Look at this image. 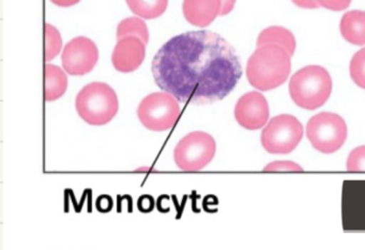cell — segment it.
Masks as SVG:
<instances>
[{"label":"cell","instance_id":"9c48e42d","mask_svg":"<svg viewBox=\"0 0 365 250\" xmlns=\"http://www.w3.org/2000/svg\"><path fill=\"white\" fill-rule=\"evenodd\" d=\"M99 49L91 38L78 36L72 38L63 51L61 61L63 70L73 76L88 74L97 66Z\"/></svg>","mask_w":365,"mask_h":250},{"label":"cell","instance_id":"484cf974","mask_svg":"<svg viewBox=\"0 0 365 250\" xmlns=\"http://www.w3.org/2000/svg\"><path fill=\"white\" fill-rule=\"evenodd\" d=\"M235 4H236V0H222V16H223V15H227L228 13L232 12V9H234Z\"/></svg>","mask_w":365,"mask_h":250},{"label":"cell","instance_id":"8fae6325","mask_svg":"<svg viewBox=\"0 0 365 250\" xmlns=\"http://www.w3.org/2000/svg\"><path fill=\"white\" fill-rule=\"evenodd\" d=\"M146 56V44L136 36L120 38L115 46L112 63L118 72L131 73L138 70Z\"/></svg>","mask_w":365,"mask_h":250},{"label":"cell","instance_id":"7402d4cb","mask_svg":"<svg viewBox=\"0 0 365 250\" xmlns=\"http://www.w3.org/2000/svg\"><path fill=\"white\" fill-rule=\"evenodd\" d=\"M318 4L322 8L331 11L346 10L351 4V0H317Z\"/></svg>","mask_w":365,"mask_h":250},{"label":"cell","instance_id":"44dd1931","mask_svg":"<svg viewBox=\"0 0 365 250\" xmlns=\"http://www.w3.org/2000/svg\"><path fill=\"white\" fill-rule=\"evenodd\" d=\"M264 171L270 172H302L303 168L300 165L290 160H279L272 162L264 167Z\"/></svg>","mask_w":365,"mask_h":250},{"label":"cell","instance_id":"30bf717a","mask_svg":"<svg viewBox=\"0 0 365 250\" xmlns=\"http://www.w3.org/2000/svg\"><path fill=\"white\" fill-rule=\"evenodd\" d=\"M270 109L266 98L252 91L241 96L235 106V118L245 130H256L268 123Z\"/></svg>","mask_w":365,"mask_h":250},{"label":"cell","instance_id":"603a6c76","mask_svg":"<svg viewBox=\"0 0 365 250\" xmlns=\"http://www.w3.org/2000/svg\"><path fill=\"white\" fill-rule=\"evenodd\" d=\"M138 207L143 213H150L155 209V199L150 194H143L138 199Z\"/></svg>","mask_w":365,"mask_h":250},{"label":"cell","instance_id":"e0dca14e","mask_svg":"<svg viewBox=\"0 0 365 250\" xmlns=\"http://www.w3.org/2000/svg\"><path fill=\"white\" fill-rule=\"evenodd\" d=\"M125 36L140 38L145 44L149 42V31L146 23L140 17H128L118 24L117 27V40Z\"/></svg>","mask_w":365,"mask_h":250},{"label":"cell","instance_id":"5b68a950","mask_svg":"<svg viewBox=\"0 0 365 250\" xmlns=\"http://www.w3.org/2000/svg\"><path fill=\"white\" fill-rule=\"evenodd\" d=\"M179 115V100L168 92L149 94L138 105V120L144 127L153 132L170 130L176 124Z\"/></svg>","mask_w":365,"mask_h":250},{"label":"cell","instance_id":"3957f363","mask_svg":"<svg viewBox=\"0 0 365 250\" xmlns=\"http://www.w3.org/2000/svg\"><path fill=\"white\" fill-rule=\"evenodd\" d=\"M331 92L332 79L322 66H305L290 78V98L301 108L307 110L319 108L330 98Z\"/></svg>","mask_w":365,"mask_h":250},{"label":"cell","instance_id":"ba28073f","mask_svg":"<svg viewBox=\"0 0 365 250\" xmlns=\"http://www.w3.org/2000/svg\"><path fill=\"white\" fill-rule=\"evenodd\" d=\"M303 137V126L292 115L272 118L262 132V145L271 154H288L298 147Z\"/></svg>","mask_w":365,"mask_h":250},{"label":"cell","instance_id":"7c38bea8","mask_svg":"<svg viewBox=\"0 0 365 250\" xmlns=\"http://www.w3.org/2000/svg\"><path fill=\"white\" fill-rule=\"evenodd\" d=\"M182 11L191 25L205 28L221 15L222 0H183Z\"/></svg>","mask_w":365,"mask_h":250},{"label":"cell","instance_id":"5bb4252c","mask_svg":"<svg viewBox=\"0 0 365 250\" xmlns=\"http://www.w3.org/2000/svg\"><path fill=\"white\" fill-rule=\"evenodd\" d=\"M68 89V77L65 71L54 64L46 66V100L53 102L63 98Z\"/></svg>","mask_w":365,"mask_h":250},{"label":"cell","instance_id":"d6986e66","mask_svg":"<svg viewBox=\"0 0 365 250\" xmlns=\"http://www.w3.org/2000/svg\"><path fill=\"white\" fill-rule=\"evenodd\" d=\"M350 76L359 87L365 89V48L354 53L350 61Z\"/></svg>","mask_w":365,"mask_h":250},{"label":"cell","instance_id":"9a60e30c","mask_svg":"<svg viewBox=\"0 0 365 250\" xmlns=\"http://www.w3.org/2000/svg\"><path fill=\"white\" fill-rule=\"evenodd\" d=\"M267 44L279 45L284 47L290 56L294 55L297 46L294 34L289 30L279 26H272L260 32L257 38V46Z\"/></svg>","mask_w":365,"mask_h":250},{"label":"cell","instance_id":"4fadbf2b","mask_svg":"<svg viewBox=\"0 0 365 250\" xmlns=\"http://www.w3.org/2000/svg\"><path fill=\"white\" fill-rule=\"evenodd\" d=\"M341 36L347 42L354 45H365V12L349 11L343 15L339 24Z\"/></svg>","mask_w":365,"mask_h":250},{"label":"cell","instance_id":"d4e9b609","mask_svg":"<svg viewBox=\"0 0 365 250\" xmlns=\"http://www.w3.org/2000/svg\"><path fill=\"white\" fill-rule=\"evenodd\" d=\"M296 6L303 9H318L319 4L317 0H292Z\"/></svg>","mask_w":365,"mask_h":250},{"label":"cell","instance_id":"277c9868","mask_svg":"<svg viewBox=\"0 0 365 250\" xmlns=\"http://www.w3.org/2000/svg\"><path fill=\"white\" fill-rule=\"evenodd\" d=\"M78 115L89 125L110 123L119 110V100L115 90L106 83H88L76 98Z\"/></svg>","mask_w":365,"mask_h":250},{"label":"cell","instance_id":"ac0fdd59","mask_svg":"<svg viewBox=\"0 0 365 250\" xmlns=\"http://www.w3.org/2000/svg\"><path fill=\"white\" fill-rule=\"evenodd\" d=\"M63 48V38L56 27L46 24V61L56 58Z\"/></svg>","mask_w":365,"mask_h":250},{"label":"cell","instance_id":"6da1fadb","mask_svg":"<svg viewBox=\"0 0 365 250\" xmlns=\"http://www.w3.org/2000/svg\"><path fill=\"white\" fill-rule=\"evenodd\" d=\"M153 75L160 89L182 104L204 106L225 98L242 76L234 47L209 30L174 36L158 51Z\"/></svg>","mask_w":365,"mask_h":250},{"label":"cell","instance_id":"8992f818","mask_svg":"<svg viewBox=\"0 0 365 250\" xmlns=\"http://www.w3.org/2000/svg\"><path fill=\"white\" fill-rule=\"evenodd\" d=\"M217 152V142L206 132L185 135L174 150V160L180 170L195 172L208 166Z\"/></svg>","mask_w":365,"mask_h":250},{"label":"cell","instance_id":"7a4b0ae2","mask_svg":"<svg viewBox=\"0 0 365 250\" xmlns=\"http://www.w3.org/2000/svg\"><path fill=\"white\" fill-rule=\"evenodd\" d=\"M292 71V56L279 45L257 46L247 64V77L251 85L269 91L283 85Z\"/></svg>","mask_w":365,"mask_h":250},{"label":"cell","instance_id":"52a82bcc","mask_svg":"<svg viewBox=\"0 0 365 250\" xmlns=\"http://www.w3.org/2000/svg\"><path fill=\"white\" fill-rule=\"evenodd\" d=\"M307 136L314 149L324 154L334 153L347 139V125L336 113H320L307 122Z\"/></svg>","mask_w":365,"mask_h":250},{"label":"cell","instance_id":"4316f807","mask_svg":"<svg viewBox=\"0 0 365 250\" xmlns=\"http://www.w3.org/2000/svg\"><path fill=\"white\" fill-rule=\"evenodd\" d=\"M51 1L56 4V6L68 8V6H74V4H78L81 0H51Z\"/></svg>","mask_w":365,"mask_h":250},{"label":"cell","instance_id":"ffe728a7","mask_svg":"<svg viewBox=\"0 0 365 250\" xmlns=\"http://www.w3.org/2000/svg\"><path fill=\"white\" fill-rule=\"evenodd\" d=\"M346 169L350 172H365V145L350 152Z\"/></svg>","mask_w":365,"mask_h":250},{"label":"cell","instance_id":"2e32d148","mask_svg":"<svg viewBox=\"0 0 365 250\" xmlns=\"http://www.w3.org/2000/svg\"><path fill=\"white\" fill-rule=\"evenodd\" d=\"M130 10L145 19H158L168 9V0H125Z\"/></svg>","mask_w":365,"mask_h":250},{"label":"cell","instance_id":"cb8c5ba5","mask_svg":"<svg viewBox=\"0 0 365 250\" xmlns=\"http://www.w3.org/2000/svg\"><path fill=\"white\" fill-rule=\"evenodd\" d=\"M96 207L101 213H108L113 209V199L108 194H102L98 197L96 201Z\"/></svg>","mask_w":365,"mask_h":250}]
</instances>
